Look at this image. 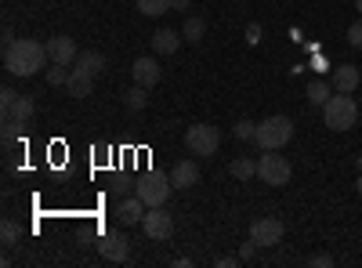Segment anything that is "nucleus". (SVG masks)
<instances>
[{
	"mask_svg": "<svg viewBox=\"0 0 362 268\" xmlns=\"http://www.w3.org/2000/svg\"><path fill=\"white\" fill-rule=\"evenodd\" d=\"M47 62H51V54H47V44L40 40L22 37L4 47V69L11 76H37L40 69H47Z\"/></svg>",
	"mask_w": 362,
	"mask_h": 268,
	"instance_id": "f257e3e1",
	"label": "nucleus"
},
{
	"mask_svg": "<svg viewBox=\"0 0 362 268\" xmlns=\"http://www.w3.org/2000/svg\"><path fill=\"white\" fill-rule=\"evenodd\" d=\"M355 120H358V105H355V98H348L344 91L329 95V102L322 105V124H326L329 131H351Z\"/></svg>",
	"mask_w": 362,
	"mask_h": 268,
	"instance_id": "f03ea898",
	"label": "nucleus"
},
{
	"mask_svg": "<svg viewBox=\"0 0 362 268\" xmlns=\"http://www.w3.org/2000/svg\"><path fill=\"white\" fill-rule=\"evenodd\" d=\"M290 138H293V120L290 116H264V120L257 124V134H254L261 153H268V148H283Z\"/></svg>",
	"mask_w": 362,
	"mask_h": 268,
	"instance_id": "7ed1b4c3",
	"label": "nucleus"
},
{
	"mask_svg": "<svg viewBox=\"0 0 362 268\" xmlns=\"http://www.w3.org/2000/svg\"><path fill=\"white\" fill-rule=\"evenodd\" d=\"M257 177L264 185H272V189H283V185H290L293 167H290L286 156H279V148H268V153L257 160Z\"/></svg>",
	"mask_w": 362,
	"mask_h": 268,
	"instance_id": "20e7f679",
	"label": "nucleus"
},
{
	"mask_svg": "<svg viewBox=\"0 0 362 268\" xmlns=\"http://www.w3.org/2000/svg\"><path fill=\"white\" fill-rule=\"evenodd\" d=\"M185 148L192 156H214L221 148V131L214 124H192L185 131Z\"/></svg>",
	"mask_w": 362,
	"mask_h": 268,
	"instance_id": "39448f33",
	"label": "nucleus"
},
{
	"mask_svg": "<svg viewBox=\"0 0 362 268\" xmlns=\"http://www.w3.org/2000/svg\"><path fill=\"white\" fill-rule=\"evenodd\" d=\"M134 192L145 199V206H167V199L174 192V182H170L167 174H145V177H138V189Z\"/></svg>",
	"mask_w": 362,
	"mask_h": 268,
	"instance_id": "423d86ee",
	"label": "nucleus"
},
{
	"mask_svg": "<svg viewBox=\"0 0 362 268\" xmlns=\"http://www.w3.org/2000/svg\"><path fill=\"white\" fill-rule=\"evenodd\" d=\"M141 232L156 243H167L174 235V218L167 214V206H148L145 218H141Z\"/></svg>",
	"mask_w": 362,
	"mask_h": 268,
	"instance_id": "0eeeda50",
	"label": "nucleus"
},
{
	"mask_svg": "<svg viewBox=\"0 0 362 268\" xmlns=\"http://www.w3.org/2000/svg\"><path fill=\"white\" fill-rule=\"evenodd\" d=\"M283 235H286V225L279 218H257L250 225V240L257 247H276V243H283Z\"/></svg>",
	"mask_w": 362,
	"mask_h": 268,
	"instance_id": "6e6552de",
	"label": "nucleus"
},
{
	"mask_svg": "<svg viewBox=\"0 0 362 268\" xmlns=\"http://www.w3.org/2000/svg\"><path fill=\"white\" fill-rule=\"evenodd\" d=\"M98 254H102L105 261L119 264V261H127V257H131V240H127L124 232H105V235H102V243H98Z\"/></svg>",
	"mask_w": 362,
	"mask_h": 268,
	"instance_id": "1a4fd4ad",
	"label": "nucleus"
},
{
	"mask_svg": "<svg viewBox=\"0 0 362 268\" xmlns=\"http://www.w3.org/2000/svg\"><path fill=\"white\" fill-rule=\"evenodd\" d=\"M47 54H51V62H58V66H73L80 51H76V40H73V37L58 33V37L47 40Z\"/></svg>",
	"mask_w": 362,
	"mask_h": 268,
	"instance_id": "9d476101",
	"label": "nucleus"
},
{
	"mask_svg": "<svg viewBox=\"0 0 362 268\" xmlns=\"http://www.w3.org/2000/svg\"><path fill=\"white\" fill-rule=\"evenodd\" d=\"M145 211H148V206H145V199L134 192V196H124V199H119L116 203V218H119V225H138L141 218H145Z\"/></svg>",
	"mask_w": 362,
	"mask_h": 268,
	"instance_id": "9b49d317",
	"label": "nucleus"
},
{
	"mask_svg": "<svg viewBox=\"0 0 362 268\" xmlns=\"http://www.w3.org/2000/svg\"><path fill=\"white\" fill-rule=\"evenodd\" d=\"M131 73H134V83H141V87H156L160 76H163L160 62H156V58H148V54H145V58H134Z\"/></svg>",
	"mask_w": 362,
	"mask_h": 268,
	"instance_id": "f8f14e48",
	"label": "nucleus"
},
{
	"mask_svg": "<svg viewBox=\"0 0 362 268\" xmlns=\"http://www.w3.org/2000/svg\"><path fill=\"white\" fill-rule=\"evenodd\" d=\"M170 182H174V189H192V185H199V167H196V160H177V163L170 167Z\"/></svg>",
	"mask_w": 362,
	"mask_h": 268,
	"instance_id": "ddd939ff",
	"label": "nucleus"
},
{
	"mask_svg": "<svg viewBox=\"0 0 362 268\" xmlns=\"http://www.w3.org/2000/svg\"><path fill=\"white\" fill-rule=\"evenodd\" d=\"M73 69H80V73H87V76H102V69H105V58L98 54V51H80L76 54V62H73Z\"/></svg>",
	"mask_w": 362,
	"mask_h": 268,
	"instance_id": "4468645a",
	"label": "nucleus"
},
{
	"mask_svg": "<svg viewBox=\"0 0 362 268\" xmlns=\"http://www.w3.org/2000/svg\"><path fill=\"white\" fill-rule=\"evenodd\" d=\"M358 80H362L358 66H337V69H334V87H337V91H344V95H351V91H355Z\"/></svg>",
	"mask_w": 362,
	"mask_h": 268,
	"instance_id": "2eb2a0df",
	"label": "nucleus"
},
{
	"mask_svg": "<svg viewBox=\"0 0 362 268\" xmlns=\"http://www.w3.org/2000/svg\"><path fill=\"white\" fill-rule=\"evenodd\" d=\"M33 112H37V105H33L29 95H18L11 102V109H4V116H11V120H18V124H29V120H33Z\"/></svg>",
	"mask_w": 362,
	"mask_h": 268,
	"instance_id": "dca6fc26",
	"label": "nucleus"
},
{
	"mask_svg": "<svg viewBox=\"0 0 362 268\" xmlns=\"http://www.w3.org/2000/svg\"><path fill=\"white\" fill-rule=\"evenodd\" d=\"M90 87H95V76H87V73L73 69V76H69V83H66V91H69V98H90Z\"/></svg>",
	"mask_w": 362,
	"mask_h": 268,
	"instance_id": "f3484780",
	"label": "nucleus"
},
{
	"mask_svg": "<svg viewBox=\"0 0 362 268\" xmlns=\"http://www.w3.org/2000/svg\"><path fill=\"white\" fill-rule=\"evenodd\" d=\"M181 47V37L174 33V29H156L153 33V51L156 54H174Z\"/></svg>",
	"mask_w": 362,
	"mask_h": 268,
	"instance_id": "a211bd4d",
	"label": "nucleus"
},
{
	"mask_svg": "<svg viewBox=\"0 0 362 268\" xmlns=\"http://www.w3.org/2000/svg\"><path fill=\"white\" fill-rule=\"evenodd\" d=\"M228 174L235 177V182H250V177L257 174V163H254L250 156H239V160L228 163Z\"/></svg>",
	"mask_w": 362,
	"mask_h": 268,
	"instance_id": "6ab92c4d",
	"label": "nucleus"
},
{
	"mask_svg": "<svg viewBox=\"0 0 362 268\" xmlns=\"http://www.w3.org/2000/svg\"><path fill=\"white\" fill-rule=\"evenodd\" d=\"M170 8H174V0H138V11L148 15V18H160V15H167Z\"/></svg>",
	"mask_w": 362,
	"mask_h": 268,
	"instance_id": "aec40b11",
	"label": "nucleus"
},
{
	"mask_svg": "<svg viewBox=\"0 0 362 268\" xmlns=\"http://www.w3.org/2000/svg\"><path fill=\"white\" fill-rule=\"evenodd\" d=\"M145 91H148V87H141V83H134V87H131V91L124 95V105H127L131 112H141V109L148 105V95H145Z\"/></svg>",
	"mask_w": 362,
	"mask_h": 268,
	"instance_id": "412c9836",
	"label": "nucleus"
},
{
	"mask_svg": "<svg viewBox=\"0 0 362 268\" xmlns=\"http://www.w3.org/2000/svg\"><path fill=\"white\" fill-rule=\"evenodd\" d=\"M181 33H185V40H189V44H199V40H203V33H206V22H203L199 15H192V18H185V29H181Z\"/></svg>",
	"mask_w": 362,
	"mask_h": 268,
	"instance_id": "4be33fe9",
	"label": "nucleus"
},
{
	"mask_svg": "<svg viewBox=\"0 0 362 268\" xmlns=\"http://www.w3.org/2000/svg\"><path fill=\"white\" fill-rule=\"evenodd\" d=\"M44 73H47V83H51V87H66L69 76H73L69 66H58V62H51V69H44Z\"/></svg>",
	"mask_w": 362,
	"mask_h": 268,
	"instance_id": "5701e85b",
	"label": "nucleus"
},
{
	"mask_svg": "<svg viewBox=\"0 0 362 268\" xmlns=\"http://www.w3.org/2000/svg\"><path fill=\"white\" fill-rule=\"evenodd\" d=\"M308 102H312V105H326V102H329V83L312 80V83H308Z\"/></svg>",
	"mask_w": 362,
	"mask_h": 268,
	"instance_id": "b1692460",
	"label": "nucleus"
},
{
	"mask_svg": "<svg viewBox=\"0 0 362 268\" xmlns=\"http://www.w3.org/2000/svg\"><path fill=\"white\" fill-rule=\"evenodd\" d=\"M232 134H235L239 141H254L257 124H254V120H235V124H232Z\"/></svg>",
	"mask_w": 362,
	"mask_h": 268,
	"instance_id": "393cba45",
	"label": "nucleus"
},
{
	"mask_svg": "<svg viewBox=\"0 0 362 268\" xmlns=\"http://www.w3.org/2000/svg\"><path fill=\"white\" fill-rule=\"evenodd\" d=\"M0 235H4V247H15L22 232H18V225H15V221H4V225H0Z\"/></svg>",
	"mask_w": 362,
	"mask_h": 268,
	"instance_id": "a878e982",
	"label": "nucleus"
},
{
	"mask_svg": "<svg viewBox=\"0 0 362 268\" xmlns=\"http://www.w3.org/2000/svg\"><path fill=\"white\" fill-rule=\"evenodd\" d=\"M348 44H351L355 51H362V18L348 25Z\"/></svg>",
	"mask_w": 362,
	"mask_h": 268,
	"instance_id": "bb28decb",
	"label": "nucleus"
},
{
	"mask_svg": "<svg viewBox=\"0 0 362 268\" xmlns=\"http://www.w3.org/2000/svg\"><path fill=\"white\" fill-rule=\"evenodd\" d=\"M247 44H254V47L261 44V25H257V22H250V25H247Z\"/></svg>",
	"mask_w": 362,
	"mask_h": 268,
	"instance_id": "cd10ccee",
	"label": "nucleus"
},
{
	"mask_svg": "<svg viewBox=\"0 0 362 268\" xmlns=\"http://www.w3.org/2000/svg\"><path fill=\"white\" fill-rule=\"evenodd\" d=\"M308 264H315V268H329V264H334V257H329V254H312Z\"/></svg>",
	"mask_w": 362,
	"mask_h": 268,
	"instance_id": "c85d7f7f",
	"label": "nucleus"
},
{
	"mask_svg": "<svg viewBox=\"0 0 362 268\" xmlns=\"http://www.w3.org/2000/svg\"><path fill=\"white\" fill-rule=\"evenodd\" d=\"M15 98H18V91H11V87H4V91H0V105H4V109H11Z\"/></svg>",
	"mask_w": 362,
	"mask_h": 268,
	"instance_id": "c756f323",
	"label": "nucleus"
},
{
	"mask_svg": "<svg viewBox=\"0 0 362 268\" xmlns=\"http://www.w3.org/2000/svg\"><path fill=\"white\" fill-rule=\"evenodd\" d=\"M254 254H257V243H254V240L243 243V250H239V257H243V261H254Z\"/></svg>",
	"mask_w": 362,
	"mask_h": 268,
	"instance_id": "7c9ffc66",
	"label": "nucleus"
},
{
	"mask_svg": "<svg viewBox=\"0 0 362 268\" xmlns=\"http://www.w3.org/2000/svg\"><path fill=\"white\" fill-rule=\"evenodd\" d=\"M243 257H218V268H235Z\"/></svg>",
	"mask_w": 362,
	"mask_h": 268,
	"instance_id": "2f4dec72",
	"label": "nucleus"
},
{
	"mask_svg": "<svg viewBox=\"0 0 362 268\" xmlns=\"http://www.w3.org/2000/svg\"><path fill=\"white\" fill-rule=\"evenodd\" d=\"M127 189H131L127 182H116V185H112V196H119V199H124V196H127Z\"/></svg>",
	"mask_w": 362,
	"mask_h": 268,
	"instance_id": "473e14b6",
	"label": "nucleus"
},
{
	"mask_svg": "<svg viewBox=\"0 0 362 268\" xmlns=\"http://www.w3.org/2000/svg\"><path fill=\"white\" fill-rule=\"evenodd\" d=\"M355 11H358V18H362V0H355Z\"/></svg>",
	"mask_w": 362,
	"mask_h": 268,
	"instance_id": "72a5a7b5",
	"label": "nucleus"
},
{
	"mask_svg": "<svg viewBox=\"0 0 362 268\" xmlns=\"http://www.w3.org/2000/svg\"><path fill=\"white\" fill-rule=\"evenodd\" d=\"M355 189H358V196H362V174H358V182H355Z\"/></svg>",
	"mask_w": 362,
	"mask_h": 268,
	"instance_id": "f704fd0d",
	"label": "nucleus"
},
{
	"mask_svg": "<svg viewBox=\"0 0 362 268\" xmlns=\"http://www.w3.org/2000/svg\"><path fill=\"white\" fill-rule=\"evenodd\" d=\"M355 163H358V174H362V153H358V160H355Z\"/></svg>",
	"mask_w": 362,
	"mask_h": 268,
	"instance_id": "c9c22d12",
	"label": "nucleus"
}]
</instances>
